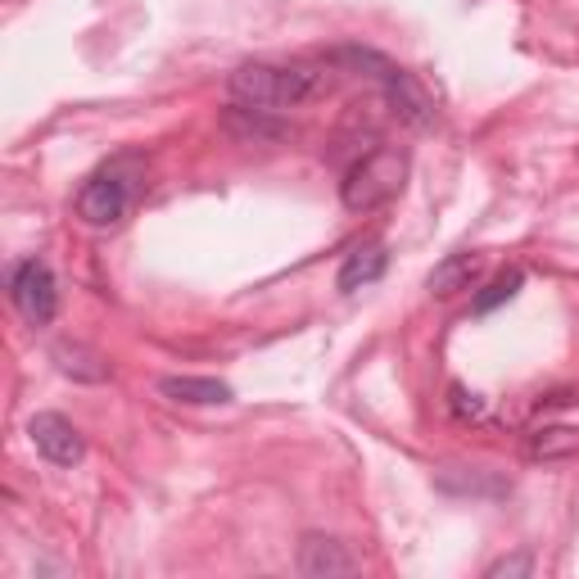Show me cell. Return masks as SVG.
Returning <instances> with one entry per match:
<instances>
[{
  "instance_id": "obj_6",
  "label": "cell",
  "mask_w": 579,
  "mask_h": 579,
  "mask_svg": "<svg viewBox=\"0 0 579 579\" xmlns=\"http://www.w3.org/2000/svg\"><path fill=\"white\" fill-rule=\"evenodd\" d=\"M300 570H304L308 579L353 575V570H357V557H353L340 539H326V534H304V543H300Z\"/></svg>"
},
{
  "instance_id": "obj_12",
  "label": "cell",
  "mask_w": 579,
  "mask_h": 579,
  "mask_svg": "<svg viewBox=\"0 0 579 579\" xmlns=\"http://www.w3.org/2000/svg\"><path fill=\"white\" fill-rule=\"evenodd\" d=\"M521 285H526V272H521V267H507L502 276H493V281L480 290L471 308L484 317V313H493V308H502V304H512V300L521 295Z\"/></svg>"
},
{
  "instance_id": "obj_3",
  "label": "cell",
  "mask_w": 579,
  "mask_h": 579,
  "mask_svg": "<svg viewBox=\"0 0 579 579\" xmlns=\"http://www.w3.org/2000/svg\"><path fill=\"white\" fill-rule=\"evenodd\" d=\"M408 177V155L399 150H372L367 159H357L349 168V177L340 181V199L349 213H372L381 204H390L403 190Z\"/></svg>"
},
{
  "instance_id": "obj_9",
  "label": "cell",
  "mask_w": 579,
  "mask_h": 579,
  "mask_svg": "<svg viewBox=\"0 0 579 579\" xmlns=\"http://www.w3.org/2000/svg\"><path fill=\"white\" fill-rule=\"evenodd\" d=\"M385 267H390V249L385 245H362V249H353L344 258L340 290H344V295H353V290H362V285H376L385 276Z\"/></svg>"
},
{
  "instance_id": "obj_5",
  "label": "cell",
  "mask_w": 579,
  "mask_h": 579,
  "mask_svg": "<svg viewBox=\"0 0 579 579\" xmlns=\"http://www.w3.org/2000/svg\"><path fill=\"white\" fill-rule=\"evenodd\" d=\"M28 440L37 444V453L50 467H78L87 458V444H82L78 425H72L68 416H59V412H37L28 421Z\"/></svg>"
},
{
  "instance_id": "obj_13",
  "label": "cell",
  "mask_w": 579,
  "mask_h": 579,
  "mask_svg": "<svg viewBox=\"0 0 579 579\" xmlns=\"http://www.w3.org/2000/svg\"><path fill=\"white\" fill-rule=\"evenodd\" d=\"M449 403H453V412H458L462 421H484V412H489V403H484L480 394H471L467 385H453V390H449Z\"/></svg>"
},
{
  "instance_id": "obj_1",
  "label": "cell",
  "mask_w": 579,
  "mask_h": 579,
  "mask_svg": "<svg viewBox=\"0 0 579 579\" xmlns=\"http://www.w3.org/2000/svg\"><path fill=\"white\" fill-rule=\"evenodd\" d=\"M331 72L317 63H241L232 72V100L236 105H254V109H300L317 96L331 91Z\"/></svg>"
},
{
  "instance_id": "obj_2",
  "label": "cell",
  "mask_w": 579,
  "mask_h": 579,
  "mask_svg": "<svg viewBox=\"0 0 579 579\" xmlns=\"http://www.w3.org/2000/svg\"><path fill=\"white\" fill-rule=\"evenodd\" d=\"M136 190H140V164L122 155L87 177V186L78 190V217L87 227H118L127 208L136 204Z\"/></svg>"
},
{
  "instance_id": "obj_11",
  "label": "cell",
  "mask_w": 579,
  "mask_h": 579,
  "mask_svg": "<svg viewBox=\"0 0 579 579\" xmlns=\"http://www.w3.org/2000/svg\"><path fill=\"white\" fill-rule=\"evenodd\" d=\"M530 453H534L539 462L575 458V453H579V430H575V425H543L534 440H530Z\"/></svg>"
},
{
  "instance_id": "obj_4",
  "label": "cell",
  "mask_w": 579,
  "mask_h": 579,
  "mask_svg": "<svg viewBox=\"0 0 579 579\" xmlns=\"http://www.w3.org/2000/svg\"><path fill=\"white\" fill-rule=\"evenodd\" d=\"M6 285H10V300H14V308L23 313L28 326L55 322V313H59V290H55V272H50L41 258L14 263L10 276H6Z\"/></svg>"
},
{
  "instance_id": "obj_7",
  "label": "cell",
  "mask_w": 579,
  "mask_h": 579,
  "mask_svg": "<svg viewBox=\"0 0 579 579\" xmlns=\"http://www.w3.org/2000/svg\"><path fill=\"white\" fill-rule=\"evenodd\" d=\"M480 272H484V258L480 254H449L440 267L430 272V295H440V300H453V295H462V290H471L475 281H480Z\"/></svg>"
},
{
  "instance_id": "obj_14",
  "label": "cell",
  "mask_w": 579,
  "mask_h": 579,
  "mask_svg": "<svg viewBox=\"0 0 579 579\" xmlns=\"http://www.w3.org/2000/svg\"><path fill=\"white\" fill-rule=\"evenodd\" d=\"M530 570H534L530 557H502V561H493L484 575H489V579H502V575H530Z\"/></svg>"
},
{
  "instance_id": "obj_8",
  "label": "cell",
  "mask_w": 579,
  "mask_h": 579,
  "mask_svg": "<svg viewBox=\"0 0 579 579\" xmlns=\"http://www.w3.org/2000/svg\"><path fill=\"white\" fill-rule=\"evenodd\" d=\"M159 394L173 399V403H232V385L227 381H213V376H164L159 381Z\"/></svg>"
},
{
  "instance_id": "obj_10",
  "label": "cell",
  "mask_w": 579,
  "mask_h": 579,
  "mask_svg": "<svg viewBox=\"0 0 579 579\" xmlns=\"http://www.w3.org/2000/svg\"><path fill=\"white\" fill-rule=\"evenodd\" d=\"M223 122H227V131L241 136V140H281V136H290V127L276 122L272 109H254V105H232Z\"/></svg>"
}]
</instances>
